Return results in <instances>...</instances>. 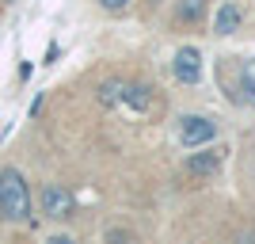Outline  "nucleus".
<instances>
[{
  "label": "nucleus",
  "instance_id": "1",
  "mask_svg": "<svg viewBox=\"0 0 255 244\" xmlns=\"http://www.w3.org/2000/svg\"><path fill=\"white\" fill-rule=\"evenodd\" d=\"M0 218H8V222H27L31 218V191H27L23 172L15 168L0 172Z\"/></svg>",
  "mask_w": 255,
  "mask_h": 244
},
{
  "label": "nucleus",
  "instance_id": "2",
  "mask_svg": "<svg viewBox=\"0 0 255 244\" xmlns=\"http://www.w3.org/2000/svg\"><path fill=\"white\" fill-rule=\"evenodd\" d=\"M99 103L103 107H133V111H149L152 92L141 84H122V80H107L99 88Z\"/></svg>",
  "mask_w": 255,
  "mask_h": 244
},
{
  "label": "nucleus",
  "instance_id": "3",
  "mask_svg": "<svg viewBox=\"0 0 255 244\" xmlns=\"http://www.w3.org/2000/svg\"><path fill=\"white\" fill-rule=\"evenodd\" d=\"M217 138V118H206V115H187L179 118V141L183 149H202Z\"/></svg>",
  "mask_w": 255,
  "mask_h": 244
},
{
  "label": "nucleus",
  "instance_id": "4",
  "mask_svg": "<svg viewBox=\"0 0 255 244\" xmlns=\"http://www.w3.org/2000/svg\"><path fill=\"white\" fill-rule=\"evenodd\" d=\"M42 214L50 218V222H65V218H73V214H76L73 191H69V187H61V183L42 187Z\"/></svg>",
  "mask_w": 255,
  "mask_h": 244
},
{
  "label": "nucleus",
  "instance_id": "5",
  "mask_svg": "<svg viewBox=\"0 0 255 244\" xmlns=\"http://www.w3.org/2000/svg\"><path fill=\"white\" fill-rule=\"evenodd\" d=\"M171 69H175V76H179L183 84H198L202 80V53L194 50V46H183V50H175Z\"/></svg>",
  "mask_w": 255,
  "mask_h": 244
},
{
  "label": "nucleus",
  "instance_id": "6",
  "mask_svg": "<svg viewBox=\"0 0 255 244\" xmlns=\"http://www.w3.org/2000/svg\"><path fill=\"white\" fill-rule=\"evenodd\" d=\"M217 168H221V153H217V149H206V145H202V153H191V157L183 160V172H187V176H194V180L213 176Z\"/></svg>",
  "mask_w": 255,
  "mask_h": 244
},
{
  "label": "nucleus",
  "instance_id": "7",
  "mask_svg": "<svg viewBox=\"0 0 255 244\" xmlns=\"http://www.w3.org/2000/svg\"><path fill=\"white\" fill-rule=\"evenodd\" d=\"M240 23H244L240 4H236V0H221V8L213 11V31L217 34H233V31H240Z\"/></svg>",
  "mask_w": 255,
  "mask_h": 244
},
{
  "label": "nucleus",
  "instance_id": "8",
  "mask_svg": "<svg viewBox=\"0 0 255 244\" xmlns=\"http://www.w3.org/2000/svg\"><path fill=\"white\" fill-rule=\"evenodd\" d=\"M175 15H179L183 23H198L206 15V0H179V4H175Z\"/></svg>",
  "mask_w": 255,
  "mask_h": 244
},
{
  "label": "nucleus",
  "instance_id": "9",
  "mask_svg": "<svg viewBox=\"0 0 255 244\" xmlns=\"http://www.w3.org/2000/svg\"><path fill=\"white\" fill-rule=\"evenodd\" d=\"M240 96L248 99V103H255V61L244 65V80H240Z\"/></svg>",
  "mask_w": 255,
  "mask_h": 244
},
{
  "label": "nucleus",
  "instance_id": "10",
  "mask_svg": "<svg viewBox=\"0 0 255 244\" xmlns=\"http://www.w3.org/2000/svg\"><path fill=\"white\" fill-rule=\"evenodd\" d=\"M42 244H76V241H73L69 233H53V237H46Z\"/></svg>",
  "mask_w": 255,
  "mask_h": 244
},
{
  "label": "nucleus",
  "instance_id": "11",
  "mask_svg": "<svg viewBox=\"0 0 255 244\" xmlns=\"http://www.w3.org/2000/svg\"><path fill=\"white\" fill-rule=\"evenodd\" d=\"M99 4H103L107 11H122V8H126V4H129V0H99Z\"/></svg>",
  "mask_w": 255,
  "mask_h": 244
}]
</instances>
